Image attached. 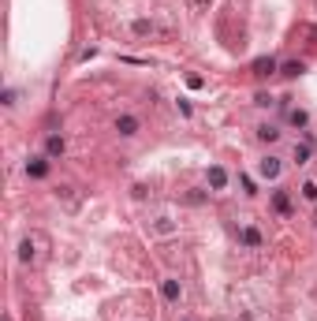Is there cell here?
<instances>
[{
	"label": "cell",
	"instance_id": "obj_1",
	"mask_svg": "<svg viewBox=\"0 0 317 321\" xmlns=\"http://www.w3.org/2000/svg\"><path fill=\"white\" fill-rule=\"evenodd\" d=\"M26 176L30 179H45L49 176V157H30L26 160Z\"/></svg>",
	"mask_w": 317,
	"mask_h": 321
},
{
	"label": "cell",
	"instance_id": "obj_2",
	"mask_svg": "<svg viewBox=\"0 0 317 321\" xmlns=\"http://www.w3.org/2000/svg\"><path fill=\"white\" fill-rule=\"evenodd\" d=\"M258 172L265 179H276V176H280V157H261L258 160Z\"/></svg>",
	"mask_w": 317,
	"mask_h": 321
},
{
	"label": "cell",
	"instance_id": "obj_3",
	"mask_svg": "<svg viewBox=\"0 0 317 321\" xmlns=\"http://www.w3.org/2000/svg\"><path fill=\"white\" fill-rule=\"evenodd\" d=\"M209 187H213V191H224V187H228V172L220 168V164L209 168Z\"/></svg>",
	"mask_w": 317,
	"mask_h": 321
},
{
	"label": "cell",
	"instance_id": "obj_4",
	"mask_svg": "<svg viewBox=\"0 0 317 321\" xmlns=\"http://www.w3.org/2000/svg\"><path fill=\"white\" fill-rule=\"evenodd\" d=\"M273 71H276V60L273 56H258V60H254V75L265 79V75H273Z\"/></svg>",
	"mask_w": 317,
	"mask_h": 321
},
{
	"label": "cell",
	"instance_id": "obj_5",
	"mask_svg": "<svg viewBox=\"0 0 317 321\" xmlns=\"http://www.w3.org/2000/svg\"><path fill=\"white\" fill-rule=\"evenodd\" d=\"M179 291H183V287H179V280H160V295H164L168 303H175V299H179Z\"/></svg>",
	"mask_w": 317,
	"mask_h": 321
},
{
	"label": "cell",
	"instance_id": "obj_6",
	"mask_svg": "<svg viewBox=\"0 0 317 321\" xmlns=\"http://www.w3.org/2000/svg\"><path fill=\"white\" fill-rule=\"evenodd\" d=\"M273 209L280 213V217H287V213H291V198H287L284 191H276V195H273Z\"/></svg>",
	"mask_w": 317,
	"mask_h": 321
},
{
	"label": "cell",
	"instance_id": "obj_7",
	"mask_svg": "<svg viewBox=\"0 0 317 321\" xmlns=\"http://www.w3.org/2000/svg\"><path fill=\"white\" fill-rule=\"evenodd\" d=\"M116 131H119V135H134V131H138V120H134V116H119Z\"/></svg>",
	"mask_w": 317,
	"mask_h": 321
},
{
	"label": "cell",
	"instance_id": "obj_8",
	"mask_svg": "<svg viewBox=\"0 0 317 321\" xmlns=\"http://www.w3.org/2000/svg\"><path fill=\"white\" fill-rule=\"evenodd\" d=\"M45 153H49V157H60V153H64V138L49 135V138H45Z\"/></svg>",
	"mask_w": 317,
	"mask_h": 321
},
{
	"label": "cell",
	"instance_id": "obj_9",
	"mask_svg": "<svg viewBox=\"0 0 317 321\" xmlns=\"http://www.w3.org/2000/svg\"><path fill=\"white\" fill-rule=\"evenodd\" d=\"M258 138H261V142H276V138H280V131H276L273 123H261V127H258Z\"/></svg>",
	"mask_w": 317,
	"mask_h": 321
},
{
	"label": "cell",
	"instance_id": "obj_10",
	"mask_svg": "<svg viewBox=\"0 0 317 321\" xmlns=\"http://www.w3.org/2000/svg\"><path fill=\"white\" fill-rule=\"evenodd\" d=\"M242 243L246 246H261V232L258 228H242Z\"/></svg>",
	"mask_w": 317,
	"mask_h": 321
},
{
	"label": "cell",
	"instance_id": "obj_11",
	"mask_svg": "<svg viewBox=\"0 0 317 321\" xmlns=\"http://www.w3.org/2000/svg\"><path fill=\"white\" fill-rule=\"evenodd\" d=\"M287 120H291L295 127H306V123H310V116H306L302 109H291V112H287Z\"/></svg>",
	"mask_w": 317,
	"mask_h": 321
},
{
	"label": "cell",
	"instance_id": "obj_12",
	"mask_svg": "<svg viewBox=\"0 0 317 321\" xmlns=\"http://www.w3.org/2000/svg\"><path fill=\"white\" fill-rule=\"evenodd\" d=\"M310 153H314V150H310V142L295 146V160H299V164H306V160H310Z\"/></svg>",
	"mask_w": 317,
	"mask_h": 321
},
{
	"label": "cell",
	"instance_id": "obj_13",
	"mask_svg": "<svg viewBox=\"0 0 317 321\" xmlns=\"http://www.w3.org/2000/svg\"><path fill=\"white\" fill-rule=\"evenodd\" d=\"M19 258H23V262H34V243H30V239H23V246H19Z\"/></svg>",
	"mask_w": 317,
	"mask_h": 321
},
{
	"label": "cell",
	"instance_id": "obj_14",
	"mask_svg": "<svg viewBox=\"0 0 317 321\" xmlns=\"http://www.w3.org/2000/svg\"><path fill=\"white\" fill-rule=\"evenodd\" d=\"M302 71H306V68H302L299 60H291V64H284V75H287V79H295V75H302Z\"/></svg>",
	"mask_w": 317,
	"mask_h": 321
},
{
	"label": "cell",
	"instance_id": "obj_15",
	"mask_svg": "<svg viewBox=\"0 0 317 321\" xmlns=\"http://www.w3.org/2000/svg\"><path fill=\"white\" fill-rule=\"evenodd\" d=\"M302 198H310V202H317V183H302Z\"/></svg>",
	"mask_w": 317,
	"mask_h": 321
},
{
	"label": "cell",
	"instance_id": "obj_16",
	"mask_svg": "<svg viewBox=\"0 0 317 321\" xmlns=\"http://www.w3.org/2000/svg\"><path fill=\"white\" fill-rule=\"evenodd\" d=\"M254 105H261V109H269V105H273V97H269V93H258V97H254Z\"/></svg>",
	"mask_w": 317,
	"mask_h": 321
}]
</instances>
